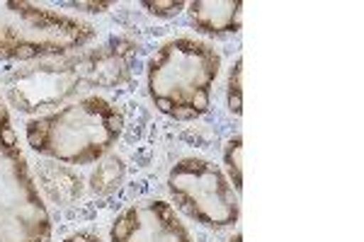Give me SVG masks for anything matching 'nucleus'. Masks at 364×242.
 Wrapping results in <instances>:
<instances>
[{"label": "nucleus", "mask_w": 364, "mask_h": 242, "mask_svg": "<svg viewBox=\"0 0 364 242\" xmlns=\"http://www.w3.org/2000/svg\"><path fill=\"white\" fill-rule=\"evenodd\" d=\"M139 46L132 39H112L100 49L83 51L61 61H39L20 68L5 82L8 99L20 111L61 107L66 99L97 87H119L129 80Z\"/></svg>", "instance_id": "nucleus-1"}, {"label": "nucleus", "mask_w": 364, "mask_h": 242, "mask_svg": "<svg viewBox=\"0 0 364 242\" xmlns=\"http://www.w3.org/2000/svg\"><path fill=\"white\" fill-rule=\"evenodd\" d=\"M124 131V114L109 99L90 94L73 104L27 121L32 150L66 165H92L102 160Z\"/></svg>", "instance_id": "nucleus-2"}, {"label": "nucleus", "mask_w": 364, "mask_h": 242, "mask_svg": "<svg viewBox=\"0 0 364 242\" xmlns=\"http://www.w3.org/2000/svg\"><path fill=\"white\" fill-rule=\"evenodd\" d=\"M221 56L192 37L170 39L149 61V94L161 114L190 121L207 114Z\"/></svg>", "instance_id": "nucleus-3"}, {"label": "nucleus", "mask_w": 364, "mask_h": 242, "mask_svg": "<svg viewBox=\"0 0 364 242\" xmlns=\"http://www.w3.org/2000/svg\"><path fill=\"white\" fill-rule=\"evenodd\" d=\"M51 218L0 97V242H49Z\"/></svg>", "instance_id": "nucleus-4"}, {"label": "nucleus", "mask_w": 364, "mask_h": 242, "mask_svg": "<svg viewBox=\"0 0 364 242\" xmlns=\"http://www.w3.org/2000/svg\"><path fill=\"white\" fill-rule=\"evenodd\" d=\"M95 27L44 5L3 0L0 3V58L37 61L78 49L95 39Z\"/></svg>", "instance_id": "nucleus-5"}, {"label": "nucleus", "mask_w": 364, "mask_h": 242, "mask_svg": "<svg viewBox=\"0 0 364 242\" xmlns=\"http://www.w3.org/2000/svg\"><path fill=\"white\" fill-rule=\"evenodd\" d=\"M168 189L175 206L207 228H228L238 221L240 204L228 177L214 163L185 158L170 170Z\"/></svg>", "instance_id": "nucleus-6"}, {"label": "nucleus", "mask_w": 364, "mask_h": 242, "mask_svg": "<svg viewBox=\"0 0 364 242\" xmlns=\"http://www.w3.org/2000/svg\"><path fill=\"white\" fill-rule=\"evenodd\" d=\"M112 242H195L175 209L161 199L132 204L109 228Z\"/></svg>", "instance_id": "nucleus-7"}, {"label": "nucleus", "mask_w": 364, "mask_h": 242, "mask_svg": "<svg viewBox=\"0 0 364 242\" xmlns=\"http://www.w3.org/2000/svg\"><path fill=\"white\" fill-rule=\"evenodd\" d=\"M190 22L204 34H236L243 27L240 0H197L190 3Z\"/></svg>", "instance_id": "nucleus-8"}, {"label": "nucleus", "mask_w": 364, "mask_h": 242, "mask_svg": "<svg viewBox=\"0 0 364 242\" xmlns=\"http://www.w3.org/2000/svg\"><path fill=\"white\" fill-rule=\"evenodd\" d=\"M224 163H226L228 182H231L233 192L240 194V192H243V136H240V133H236L226 143Z\"/></svg>", "instance_id": "nucleus-9"}, {"label": "nucleus", "mask_w": 364, "mask_h": 242, "mask_svg": "<svg viewBox=\"0 0 364 242\" xmlns=\"http://www.w3.org/2000/svg\"><path fill=\"white\" fill-rule=\"evenodd\" d=\"M122 172H124V167H122L119 158H109V160L105 165H100L97 172L92 175V189L100 192V194L112 192L114 187H119Z\"/></svg>", "instance_id": "nucleus-10"}, {"label": "nucleus", "mask_w": 364, "mask_h": 242, "mask_svg": "<svg viewBox=\"0 0 364 242\" xmlns=\"http://www.w3.org/2000/svg\"><path fill=\"white\" fill-rule=\"evenodd\" d=\"M228 109L231 114H243V58H236L231 73H228Z\"/></svg>", "instance_id": "nucleus-11"}, {"label": "nucleus", "mask_w": 364, "mask_h": 242, "mask_svg": "<svg viewBox=\"0 0 364 242\" xmlns=\"http://www.w3.org/2000/svg\"><path fill=\"white\" fill-rule=\"evenodd\" d=\"M141 5L156 17H173L185 10V3H180V0H144Z\"/></svg>", "instance_id": "nucleus-12"}, {"label": "nucleus", "mask_w": 364, "mask_h": 242, "mask_svg": "<svg viewBox=\"0 0 364 242\" xmlns=\"http://www.w3.org/2000/svg\"><path fill=\"white\" fill-rule=\"evenodd\" d=\"M70 8H87V13H105L107 8H112V3H70Z\"/></svg>", "instance_id": "nucleus-13"}, {"label": "nucleus", "mask_w": 364, "mask_h": 242, "mask_svg": "<svg viewBox=\"0 0 364 242\" xmlns=\"http://www.w3.org/2000/svg\"><path fill=\"white\" fill-rule=\"evenodd\" d=\"M63 242H102V240H100V235H92V233H75Z\"/></svg>", "instance_id": "nucleus-14"}, {"label": "nucleus", "mask_w": 364, "mask_h": 242, "mask_svg": "<svg viewBox=\"0 0 364 242\" xmlns=\"http://www.w3.org/2000/svg\"><path fill=\"white\" fill-rule=\"evenodd\" d=\"M231 242H243V238H240V233H238V235H236V238H233Z\"/></svg>", "instance_id": "nucleus-15"}]
</instances>
